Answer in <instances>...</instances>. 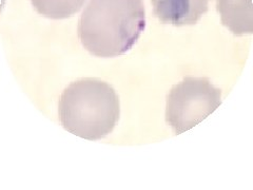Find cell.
<instances>
[{"mask_svg":"<svg viewBox=\"0 0 253 190\" xmlns=\"http://www.w3.org/2000/svg\"><path fill=\"white\" fill-rule=\"evenodd\" d=\"M58 112L67 131L84 140L98 141L112 132L120 120V97L108 83L82 78L63 91Z\"/></svg>","mask_w":253,"mask_h":190,"instance_id":"obj_2","label":"cell"},{"mask_svg":"<svg viewBox=\"0 0 253 190\" xmlns=\"http://www.w3.org/2000/svg\"><path fill=\"white\" fill-rule=\"evenodd\" d=\"M146 28L144 0H90L78 23L84 49L97 57L130 51Z\"/></svg>","mask_w":253,"mask_h":190,"instance_id":"obj_1","label":"cell"},{"mask_svg":"<svg viewBox=\"0 0 253 190\" xmlns=\"http://www.w3.org/2000/svg\"><path fill=\"white\" fill-rule=\"evenodd\" d=\"M216 9L221 23L234 35L253 32L252 0H216Z\"/></svg>","mask_w":253,"mask_h":190,"instance_id":"obj_5","label":"cell"},{"mask_svg":"<svg viewBox=\"0 0 253 190\" xmlns=\"http://www.w3.org/2000/svg\"><path fill=\"white\" fill-rule=\"evenodd\" d=\"M154 15L161 22L191 26L208 12L209 0H151Z\"/></svg>","mask_w":253,"mask_h":190,"instance_id":"obj_4","label":"cell"},{"mask_svg":"<svg viewBox=\"0 0 253 190\" xmlns=\"http://www.w3.org/2000/svg\"><path fill=\"white\" fill-rule=\"evenodd\" d=\"M86 0H31L35 10L44 17L65 19L82 9Z\"/></svg>","mask_w":253,"mask_h":190,"instance_id":"obj_6","label":"cell"},{"mask_svg":"<svg viewBox=\"0 0 253 190\" xmlns=\"http://www.w3.org/2000/svg\"><path fill=\"white\" fill-rule=\"evenodd\" d=\"M220 105L221 91L208 78L185 77L168 94L166 122L178 136L205 121Z\"/></svg>","mask_w":253,"mask_h":190,"instance_id":"obj_3","label":"cell"}]
</instances>
